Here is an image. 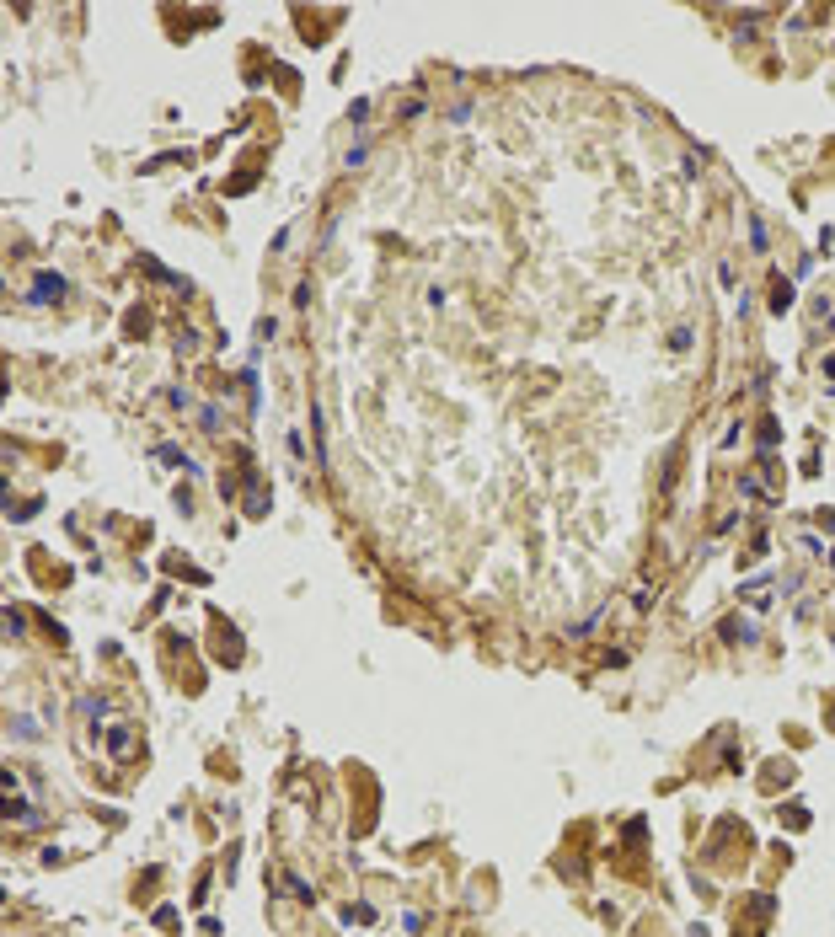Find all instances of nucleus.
Here are the masks:
<instances>
[{"mask_svg": "<svg viewBox=\"0 0 835 937\" xmlns=\"http://www.w3.org/2000/svg\"><path fill=\"white\" fill-rule=\"evenodd\" d=\"M59 295H64V279L59 273H43L38 279V300H59Z\"/></svg>", "mask_w": 835, "mask_h": 937, "instance_id": "f257e3e1", "label": "nucleus"}]
</instances>
